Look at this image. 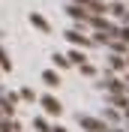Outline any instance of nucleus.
Listing matches in <instances>:
<instances>
[{"label":"nucleus","mask_w":129,"mask_h":132,"mask_svg":"<svg viewBox=\"0 0 129 132\" xmlns=\"http://www.w3.org/2000/svg\"><path fill=\"white\" fill-rule=\"evenodd\" d=\"M42 81L48 84V87H57V84H60V75H57L54 69H45V72H42Z\"/></svg>","instance_id":"7ed1b4c3"},{"label":"nucleus","mask_w":129,"mask_h":132,"mask_svg":"<svg viewBox=\"0 0 129 132\" xmlns=\"http://www.w3.org/2000/svg\"><path fill=\"white\" fill-rule=\"evenodd\" d=\"M0 69H12V63H9V57H6L3 48H0Z\"/></svg>","instance_id":"20e7f679"},{"label":"nucleus","mask_w":129,"mask_h":132,"mask_svg":"<svg viewBox=\"0 0 129 132\" xmlns=\"http://www.w3.org/2000/svg\"><path fill=\"white\" fill-rule=\"evenodd\" d=\"M15 126H9V123H0V132H12Z\"/></svg>","instance_id":"39448f33"},{"label":"nucleus","mask_w":129,"mask_h":132,"mask_svg":"<svg viewBox=\"0 0 129 132\" xmlns=\"http://www.w3.org/2000/svg\"><path fill=\"white\" fill-rule=\"evenodd\" d=\"M42 108H45V114H60V111H63V105H60L54 96H42Z\"/></svg>","instance_id":"f257e3e1"},{"label":"nucleus","mask_w":129,"mask_h":132,"mask_svg":"<svg viewBox=\"0 0 129 132\" xmlns=\"http://www.w3.org/2000/svg\"><path fill=\"white\" fill-rule=\"evenodd\" d=\"M30 24L36 27V30H42V33H51V24L39 15V12H30Z\"/></svg>","instance_id":"f03ea898"}]
</instances>
